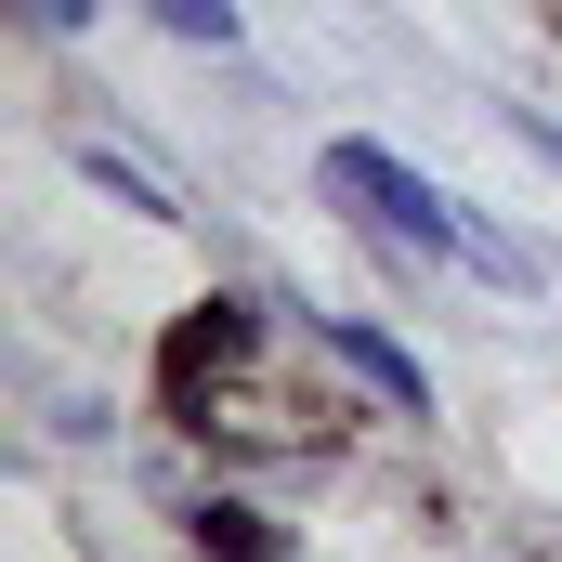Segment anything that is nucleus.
<instances>
[{
  "label": "nucleus",
  "mask_w": 562,
  "mask_h": 562,
  "mask_svg": "<svg viewBox=\"0 0 562 562\" xmlns=\"http://www.w3.org/2000/svg\"><path fill=\"white\" fill-rule=\"evenodd\" d=\"M327 183H340V196H367V210H380V236H406V249H431V262H471V276H497V288L537 276L510 236H484L445 183H419V170H406V157H380V144H327Z\"/></svg>",
  "instance_id": "1"
},
{
  "label": "nucleus",
  "mask_w": 562,
  "mask_h": 562,
  "mask_svg": "<svg viewBox=\"0 0 562 562\" xmlns=\"http://www.w3.org/2000/svg\"><path fill=\"white\" fill-rule=\"evenodd\" d=\"M327 340H340V353H353V367H367V380H380V393H406V406H419V367H406V353H393V340H367V327H327Z\"/></svg>",
  "instance_id": "2"
},
{
  "label": "nucleus",
  "mask_w": 562,
  "mask_h": 562,
  "mask_svg": "<svg viewBox=\"0 0 562 562\" xmlns=\"http://www.w3.org/2000/svg\"><path fill=\"white\" fill-rule=\"evenodd\" d=\"M144 13H157V26H170V40H210V53H223V40H236V0H144Z\"/></svg>",
  "instance_id": "3"
},
{
  "label": "nucleus",
  "mask_w": 562,
  "mask_h": 562,
  "mask_svg": "<svg viewBox=\"0 0 562 562\" xmlns=\"http://www.w3.org/2000/svg\"><path fill=\"white\" fill-rule=\"evenodd\" d=\"M26 13H40V26H79V13H92V0H26Z\"/></svg>",
  "instance_id": "4"
}]
</instances>
